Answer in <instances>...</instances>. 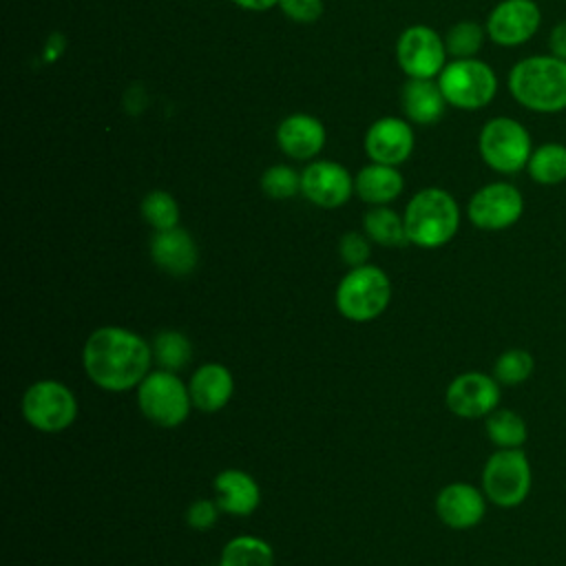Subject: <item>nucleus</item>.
<instances>
[{
    "mask_svg": "<svg viewBox=\"0 0 566 566\" xmlns=\"http://www.w3.org/2000/svg\"><path fill=\"white\" fill-rule=\"evenodd\" d=\"M153 349L137 332L104 325L88 334L82 347V367L88 380L104 391H128L148 376Z\"/></svg>",
    "mask_w": 566,
    "mask_h": 566,
    "instance_id": "obj_1",
    "label": "nucleus"
},
{
    "mask_svg": "<svg viewBox=\"0 0 566 566\" xmlns=\"http://www.w3.org/2000/svg\"><path fill=\"white\" fill-rule=\"evenodd\" d=\"M509 91L526 111L542 115L566 111V60L551 53L522 57L509 73Z\"/></svg>",
    "mask_w": 566,
    "mask_h": 566,
    "instance_id": "obj_2",
    "label": "nucleus"
},
{
    "mask_svg": "<svg viewBox=\"0 0 566 566\" xmlns=\"http://www.w3.org/2000/svg\"><path fill=\"white\" fill-rule=\"evenodd\" d=\"M402 219L409 243L436 250L455 237L460 228V208L451 192L431 186L418 190L409 199Z\"/></svg>",
    "mask_w": 566,
    "mask_h": 566,
    "instance_id": "obj_3",
    "label": "nucleus"
},
{
    "mask_svg": "<svg viewBox=\"0 0 566 566\" xmlns=\"http://www.w3.org/2000/svg\"><path fill=\"white\" fill-rule=\"evenodd\" d=\"M336 310L354 323L378 318L391 303V281L378 265L349 268L336 285Z\"/></svg>",
    "mask_w": 566,
    "mask_h": 566,
    "instance_id": "obj_4",
    "label": "nucleus"
},
{
    "mask_svg": "<svg viewBox=\"0 0 566 566\" xmlns=\"http://www.w3.org/2000/svg\"><path fill=\"white\" fill-rule=\"evenodd\" d=\"M137 407L142 416L157 427H179L188 420L192 409L188 382H184L177 371L150 369L137 385Z\"/></svg>",
    "mask_w": 566,
    "mask_h": 566,
    "instance_id": "obj_5",
    "label": "nucleus"
},
{
    "mask_svg": "<svg viewBox=\"0 0 566 566\" xmlns=\"http://www.w3.org/2000/svg\"><path fill=\"white\" fill-rule=\"evenodd\" d=\"M478 150L491 170L500 175H515L526 168L533 142L524 124L513 117L497 115L482 126L478 135Z\"/></svg>",
    "mask_w": 566,
    "mask_h": 566,
    "instance_id": "obj_6",
    "label": "nucleus"
},
{
    "mask_svg": "<svg viewBox=\"0 0 566 566\" xmlns=\"http://www.w3.org/2000/svg\"><path fill=\"white\" fill-rule=\"evenodd\" d=\"M438 86L449 106L460 111H480L495 97L497 75L478 57H460L444 64L438 75Z\"/></svg>",
    "mask_w": 566,
    "mask_h": 566,
    "instance_id": "obj_7",
    "label": "nucleus"
},
{
    "mask_svg": "<svg viewBox=\"0 0 566 566\" xmlns=\"http://www.w3.org/2000/svg\"><path fill=\"white\" fill-rule=\"evenodd\" d=\"M533 484L528 455L522 449L493 451L482 469V491L486 500L500 509L520 506Z\"/></svg>",
    "mask_w": 566,
    "mask_h": 566,
    "instance_id": "obj_8",
    "label": "nucleus"
},
{
    "mask_svg": "<svg viewBox=\"0 0 566 566\" xmlns=\"http://www.w3.org/2000/svg\"><path fill=\"white\" fill-rule=\"evenodd\" d=\"M20 409L33 429L42 433H57L75 422L77 398L64 382L42 378L24 389Z\"/></svg>",
    "mask_w": 566,
    "mask_h": 566,
    "instance_id": "obj_9",
    "label": "nucleus"
},
{
    "mask_svg": "<svg viewBox=\"0 0 566 566\" xmlns=\"http://www.w3.org/2000/svg\"><path fill=\"white\" fill-rule=\"evenodd\" d=\"M524 212V197L517 186L509 181H491L475 190L467 206L469 221L489 232L506 230L520 221Z\"/></svg>",
    "mask_w": 566,
    "mask_h": 566,
    "instance_id": "obj_10",
    "label": "nucleus"
},
{
    "mask_svg": "<svg viewBox=\"0 0 566 566\" xmlns=\"http://www.w3.org/2000/svg\"><path fill=\"white\" fill-rule=\"evenodd\" d=\"M444 40L424 24L405 29L396 42V57L400 69L413 80H433L447 64Z\"/></svg>",
    "mask_w": 566,
    "mask_h": 566,
    "instance_id": "obj_11",
    "label": "nucleus"
},
{
    "mask_svg": "<svg viewBox=\"0 0 566 566\" xmlns=\"http://www.w3.org/2000/svg\"><path fill=\"white\" fill-rule=\"evenodd\" d=\"M500 394L502 385L493 378V374L464 371L447 385L444 402L453 416L478 420L486 418L500 407Z\"/></svg>",
    "mask_w": 566,
    "mask_h": 566,
    "instance_id": "obj_12",
    "label": "nucleus"
},
{
    "mask_svg": "<svg viewBox=\"0 0 566 566\" xmlns=\"http://www.w3.org/2000/svg\"><path fill=\"white\" fill-rule=\"evenodd\" d=\"M542 24V9L535 0H500L486 18V35L500 46L526 44Z\"/></svg>",
    "mask_w": 566,
    "mask_h": 566,
    "instance_id": "obj_13",
    "label": "nucleus"
},
{
    "mask_svg": "<svg viewBox=\"0 0 566 566\" xmlns=\"http://www.w3.org/2000/svg\"><path fill=\"white\" fill-rule=\"evenodd\" d=\"M301 192L318 208H340L354 192V179L345 166L329 159H318L303 168Z\"/></svg>",
    "mask_w": 566,
    "mask_h": 566,
    "instance_id": "obj_14",
    "label": "nucleus"
},
{
    "mask_svg": "<svg viewBox=\"0 0 566 566\" xmlns=\"http://www.w3.org/2000/svg\"><path fill=\"white\" fill-rule=\"evenodd\" d=\"M438 520L455 531L473 528L486 513V495L471 482H449L436 495Z\"/></svg>",
    "mask_w": 566,
    "mask_h": 566,
    "instance_id": "obj_15",
    "label": "nucleus"
},
{
    "mask_svg": "<svg viewBox=\"0 0 566 566\" xmlns=\"http://www.w3.org/2000/svg\"><path fill=\"white\" fill-rule=\"evenodd\" d=\"M413 150V130L400 117H380L365 133V153L376 164L398 166Z\"/></svg>",
    "mask_w": 566,
    "mask_h": 566,
    "instance_id": "obj_16",
    "label": "nucleus"
},
{
    "mask_svg": "<svg viewBox=\"0 0 566 566\" xmlns=\"http://www.w3.org/2000/svg\"><path fill=\"white\" fill-rule=\"evenodd\" d=\"M148 250L153 263L170 276H188L199 261V248L192 234L179 226L170 230H157Z\"/></svg>",
    "mask_w": 566,
    "mask_h": 566,
    "instance_id": "obj_17",
    "label": "nucleus"
},
{
    "mask_svg": "<svg viewBox=\"0 0 566 566\" xmlns=\"http://www.w3.org/2000/svg\"><path fill=\"white\" fill-rule=\"evenodd\" d=\"M212 491L221 513L234 517L252 515L261 504V489L256 480L237 467L221 469L212 480Z\"/></svg>",
    "mask_w": 566,
    "mask_h": 566,
    "instance_id": "obj_18",
    "label": "nucleus"
},
{
    "mask_svg": "<svg viewBox=\"0 0 566 566\" xmlns=\"http://www.w3.org/2000/svg\"><path fill=\"white\" fill-rule=\"evenodd\" d=\"M188 391L195 409L203 413H214L230 402L234 394V376L221 363H203L192 371L188 380Z\"/></svg>",
    "mask_w": 566,
    "mask_h": 566,
    "instance_id": "obj_19",
    "label": "nucleus"
},
{
    "mask_svg": "<svg viewBox=\"0 0 566 566\" xmlns=\"http://www.w3.org/2000/svg\"><path fill=\"white\" fill-rule=\"evenodd\" d=\"M279 148L292 159H312L325 146V128L321 119L307 113H294L285 117L276 128Z\"/></svg>",
    "mask_w": 566,
    "mask_h": 566,
    "instance_id": "obj_20",
    "label": "nucleus"
},
{
    "mask_svg": "<svg viewBox=\"0 0 566 566\" xmlns=\"http://www.w3.org/2000/svg\"><path fill=\"white\" fill-rule=\"evenodd\" d=\"M402 175L396 166L367 164L354 177V192L369 206H387L402 192Z\"/></svg>",
    "mask_w": 566,
    "mask_h": 566,
    "instance_id": "obj_21",
    "label": "nucleus"
},
{
    "mask_svg": "<svg viewBox=\"0 0 566 566\" xmlns=\"http://www.w3.org/2000/svg\"><path fill=\"white\" fill-rule=\"evenodd\" d=\"M400 104L405 115L422 126L436 124L447 108V99L438 86V82L433 80H409L402 86V95H400Z\"/></svg>",
    "mask_w": 566,
    "mask_h": 566,
    "instance_id": "obj_22",
    "label": "nucleus"
},
{
    "mask_svg": "<svg viewBox=\"0 0 566 566\" xmlns=\"http://www.w3.org/2000/svg\"><path fill=\"white\" fill-rule=\"evenodd\" d=\"M363 230L371 243L385 248H400L409 243L405 219L387 206H371V210H367L363 217Z\"/></svg>",
    "mask_w": 566,
    "mask_h": 566,
    "instance_id": "obj_23",
    "label": "nucleus"
},
{
    "mask_svg": "<svg viewBox=\"0 0 566 566\" xmlns=\"http://www.w3.org/2000/svg\"><path fill=\"white\" fill-rule=\"evenodd\" d=\"M219 566H274V551L263 537L237 535L223 544Z\"/></svg>",
    "mask_w": 566,
    "mask_h": 566,
    "instance_id": "obj_24",
    "label": "nucleus"
},
{
    "mask_svg": "<svg viewBox=\"0 0 566 566\" xmlns=\"http://www.w3.org/2000/svg\"><path fill=\"white\" fill-rule=\"evenodd\" d=\"M526 170L535 184L557 186L566 181V146L559 142H546L533 148Z\"/></svg>",
    "mask_w": 566,
    "mask_h": 566,
    "instance_id": "obj_25",
    "label": "nucleus"
},
{
    "mask_svg": "<svg viewBox=\"0 0 566 566\" xmlns=\"http://www.w3.org/2000/svg\"><path fill=\"white\" fill-rule=\"evenodd\" d=\"M484 431L497 449H522L528 438V427L524 418L506 407H497L484 418Z\"/></svg>",
    "mask_w": 566,
    "mask_h": 566,
    "instance_id": "obj_26",
    "label": "nucleus"
},
{
    "mask_svg": "<svg viewBox=\"0 0 566 566\" xmlns=\"http://www.w3.org/2000/svg\"><path fill=\"white\" fill-rule=\"evenodd\" d=\"M153 363L159 369L181 371L192 358V343L179 329H161L150 340Z\"/></svg>",
    "mask_w": 566,
    "mask_h": 566,
    "instance_id": "obj_27",
    "label": "nucleus"
},
{
    "mask_svg": "<svg viewBox=\"0 0 566 566\" xmlns=\"http://www.w3.org/2000/svg\"><path fill=\"white\" fill-rule=\"evenodd\" d=\"M535 371V358L522 347L502 352L493 363V378L504 387H517L526 382Z\"/></svg>",
    "mask_w": 566,
    "mask_h": 566,
    "instance_id": "obj_28",
    "label": "nucleus"
},
{
    "mask_svg": "<svg viewBox=\"0 0 566 566\" xmlns=\"http://www.w3.org/2000/svg\"><path fill=\"white\" fill-rule=\"evenodd\" d=\"M142 217L146 223L157 232V230H170L179 226V203L177 199L166 192V190H150L142 199Z\"/></svg>",
    "mask_w": 566,
    "mask_h": 566,
    "instance_id": "obj_29",
    "label": "nucleus"
},
{
    "mask_svg": "<svg viewBox=\"0 0 566 566\" xmlns=\"http://www.w3.org/2000/svg\"><path fill=\"white\" fill-rule=\"evenodd\" d=\"M484 38H486V29L473 20H462V22H455L447 35H444V46H447V53L453 57V60H460V57H475L478 51L482 49L484 44Z\"/></svg>",
    "mask_w": 566,
    "mask_h": 566,
    "instance_id": "obj_30",
    "label": "nucleus"
},
{
    "mask_svg": "<svg viewBox=\"0 0 566 566\" xmlns=\"http://www.w3.org/2000/svg\"><path fill=\"white\" fill-rule=\"evenodd\" d=\"M261 190L270 199H292L301 192V172L292 166L274 164L261 175Z\"/></svg>",
    "mask_w": 566,
    "mask_h": 566,
    "instance_id": "obj_31",
    "label": "nucleus"
},
{
    "mask_svg": "<svg viewBox=\"0 0 566 566\" xmlns=\"http://www.w3.org/2000/svg\"><path fill=\"white\" fill-rule=\"evenodd\" d=\"M371 239L365 232H345L338 241V254L340 259L349 265V268H360L369 263V254H371Z\"/></svg>",
    "mask_w": 566,
    "mask_h": 566,
    "instance_id": "obj_32",
    "label": "nucleus"
},
{
    "mask_svg": "<svg viewBox=\"0 0 566 566\" xmlns=\"http://www.w3.org/2000/svg\"><path fill=\"white\" fill-rule=\"evenodd\" d=\"M219 504L214 497H199V500H192L186 509V524L195 531H208L217 524L219 520Z\"/></svg>",
    "mask_w": 566,
    "mask_h": 566,
    "instance_id": "obj_33",
    "label": "nucleus"
},
{
    "mask_svg": "<svg viewBox=\"0 0 566 566\" xmlns=\"http://www.w3.org/2000/svg\"><path fill=\"white\" fill-rule=\"evenodd\" d=\"M279 7L292 22L301 24L316 22L323 13V0H279Z\"/></svg>",
    "mask_w": 566,
    "mask_h": 566,
    "instance_id": "obj_34",
    "label": "nucleus"
},
{
    "mask_svg": "<svg viewBox=\"0 0 566 566\" xmlns=\"http://www.w3.org/2000/svg\"><path fill=\"white\" fill-rule=\"evenodd\" d=\"M548 53L566 60V20L557 22L548 33Z\"/></svg>",
    "mask_w": 566,
    "mask_h": 566,
    "instance_id": "obj_35",
    "label": "nucleus"
},
{
    "mask_svg": "<svg viewBox=\"0 0 566 566\" xmlns=\"http://www.w3.org/2000/svg\"><path fill=\"white\" fill-rule=\"evenodd\" d=\"M237 7L248 9V11H265L279 4V0H232Z\"/></svg>",
    "mask_w": 566,
    "mask_h": 566,
    "instance_id": "obj_36",
    "label": "nucleus"
}]
</instances>
